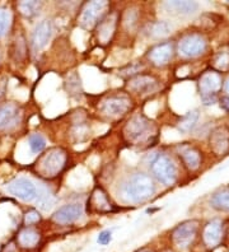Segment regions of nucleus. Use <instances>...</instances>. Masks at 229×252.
<instances>
[{
	"mask_svg": "<svg viewBox=\"0 0 229 252\" xmlns=\"http://www.w3.org/2000/svg\"><path fill=\"white\" fill-rule=\"evenodd\" d=\"M28 143H30L31 151L33 153H41L46 148V140L40 134H32L28 139Z\"/></svg>",
	"mask_w": 229,
	"mask_h": 252,
	"instance_id": "nucleus-27",
	"label": "nucleus"
},
{
	"mask_svg": "<svg viewBox=\"0 0 229 252\" xmlns=\"http://www.w3.org/2000/svg\"><path fill=\"white\" fill-rule=\"evenodd\" d=\"M206 40L201 34L190 33L183 36L178 42V51L185 58H196V56L204 54L206 50Z\"/></svg>",
	"mask_w": 229,
	"mask_h": 252,
	"instance_id": "nucleus-7",
	"label": "nucleus"
},
{
	"mask_svg": "<svg viewBox=\"0 0 229 252\" xmlns=\"http://www.w3.org/2000/svg\"><path fill=\"white\" fill-rule=\"evenodd\" d=\"M139 69L141 70V66L140 65L137 64H132L131 66L129 65V66H126L124 70H122V75H126V77H131V75H135V74L139 73Z\"/></svg>",
	"mask_w": 229,
	"mask_h": 252,
	"instance_id": "nucleus-32",
	"label": "nucleus"
},
{
	"mask_svg": "<svg viewBox=\"0 0 229 252\" xmlns=\"http://www.w3.org/2000/svg\"><path fill=\"white\" fill-rule=\"evenodd\" d=\"M41 242V233L32 227H25L17 234V246L23 250L37 249Z\"/></svg>",
	"mask_w": 229,
	"mask_h": 252,
	"instance_id": "nucleus-17",
	"label": "nucleus"
},
{
	"mask_svg": "<svg viewBox=\"0 0 229 252\" xmlns=\"http://www.w3.org/2000/svg\"><path fill=\"white\" fill-rule=\"evenodd\" d=\"M213 208L222 212H229V190L220 191L211 197Z\"/></svg>",
	"mask_w": 229,
	"mask_h": 252,
	"instance_id": "nucleus-24",
	"label": "nucleus"
},
{
	"mask_svg": "<svg viewBox=\"0 0 229 252\" xmlns=\"http://www.w3.org/2000/svg\"><path fill=\"white\" fill-rule=\"evenodd\" d=\"M21 120V111L14 103H5L0 106V131L14 129Z\"/></svg>",
	"mask_w": 229,
	"mask_h": 252,
	"instance_id": "nucleus-12",
	"label": "nucleus"
},
{
	"mask_svg": "<svg viewBox=\"0 0 229 252\" xmlns=\"http://www.w3.org/2000/svg\"><path fill=\"white\" fill-rule=\"evenodd\" d=\"M130 108H131V101L129 97H126V95H111L107 99H104L101 110L106 116L117 119V117H121L128 114Z\"/></svg>",
	"mask_w": 229,
	"mask_h": 252,
	"instance_id": "nucleus-8",
	"label": "nucleus"
},
{
	"mask_svg": "<svg viewBox=\"0 0 229 252\" xmlns=\"http://www.w3.org/2000/svg\"><path fill=\"white\" fill-rule=\"evenodd\" d=\"M42 3L40 1H22L18 4V8L21 13L26 17H33L40 12Z\"/></svg>",
	"mask_w": 229,
	"mask_h": 252,
	"instance_id": "nucleus-25",
	"label": "nucleus"
},
{
	"mask_svg": "<svg viewBox=\"0 0 229 252\" xmlns=\"http://www.w3.org/2000/svg\"><path fill=\"white\" fill-rule=\"evenodd\" d=\"M129 90L141 97L150 95L159 90V80L153 75H136L129 82Z\"/></svg>",
	"mask_w": 229,
	"mask_h": 252,
	"instance_id": "nucleus-9",
	"label": "nucleus"
},
{
	"mask_svg": "<svg viewBox=\"0 0 229 252\" xmlns=\"http://www.w3.org/2000/svg\"><path fill=\"white\" fill-rule=\"evenodd\" d=\"M213 68L218 71H228L229 70V50H222L219 53L214 55L211 59Z\"/></svg>",
	"mask_w": 229,
	"mask_h": 252,
	"instance_id": "nucleus-23",
	"label": "nucleus"
},
{
	"mask_svg": "<svg viewBox=\"0 0 229 252\" xmlns=\"http://www.w3.org/2000/svg\"><path fill=\"white\" fill-rule=\"evenodd\" d=\"M10 25V13L4 8H0V38L5 36Z\"/></svg>",
	"mask_w": 229,
	"mask_h": 252,
	"instance_id": "nucleus-29",
	"label": "nucleus"
},
{
	"mask_svg": "<svg viewBox=\"0 0 229 252\" xmlns=\"http://www.w3.org/2000/svg\"><path fill=\"white\" fill-rule=\"evenodd\" d=\"M40 219H41L40 214H38L36 210H31V212H28L25 217L26 227H31V225L36 224L37 221L40 220Z\"/></svg>",
	"mask_w": 229,
	"mask_h": 252,
	"instance_id": "nucleus-30",
	"label": "nucleus"
},
{
	"mask_svg": "<svg viewBox=\"0 0 229 252\" xmlns=\"http://www.w3.org/2000/svg\"><path fill=\"white\" fill-rule=\"evenodd\" d=\"M108 6L107 1H91L87 3L84 9L82 10L80 16V23L83 27L92 28L98 23V19L104 14V10Z\"/></svg>",
	"mask_w": 229,
	"mask_h": 252,
	"instance_id": "nucleus-11",
	"label": "nucleus"
},
{
	"mask_svg": "<svg viewBox=\"0 0 229 252\" xmlns=\"http://www.w3.org/2000/svg\"><path fill=\"white\" fill-rule=\"evenodd\" d=\"M222 88V77L215 70L205 71L198 80V90L202 95L205 105H210L214 102V97Z\"/></svg>",
	"mask_w": 229,
	"mask_h": 252,
	"instance_id": "nucleus-6",
	"label": "nucleus"
},
{
	"mask_svg": "<svg viewBox=\"0 0 229 252\" xmlns=\"http://www.w3.org/2000/svg\"><path fill=\"white\" fill-rule=\"evenodd\" d=\"M224 90H226V92L229 94V79L226 82V86H224Z\"/></svg>",
	"mask_w": 229,
	"mask_h": 252,
	"instance_id": "nucleus-37",
	"label": "nucleus"
},
{
	"mask_svg": "<svg viewBox=\"0 0 229 252\" xmlns=\"http://www.w3.org/2000/svg\"><path fill=\"white\" fill-rule=\"evenodd\" d=\"M18 249L19 247L17 246V243L9 242L8 245H5V246L3 247L1 252H18Z\"/></svg>",
	"mask_w": 229,
	"mask_h": 252,
	"instance_id": "nucleus-33",
	"label": "nucleus"
},
{
	"mask_svg": "<svg viewBox=\"0 0 229 252\" xmlns=\"http://www.w3.org/2000/svg\"><path fill=\"white\" fill-rule=\"evenodd\" d=\"M124 136L134 145L152 143L157 136L156 125L143 115H136L128 121L124 127Z\"/></svg>",
	"mask_w": 229,
	"mask_h": 252,
	"instance_id": "nucleus-2",
	"label": "nucleus"
},
{
	"mask_svg": "<svg viewBox=\"0 0 229 252\" xmlns=\"http://www.w3.org/2000/svg\"><path fill=\"white\" fill-rule=\"evenodd\" d=\"M36 199L41 210L51 209L54 203H55V199H54L52 194L50 192L49 189L45 188V186H40V189L37 191Z\"/></svg>",
	"mask_w": 229,
	"mask_h": 252,
	"instance_id": "nucleus-21",
	"label": "nucleus"
},
{
	"mask_svg": "<svg viewBox=\"0 0 229 252\" xmlns=\"http://www.w3.org/2000/svg\"><path fill=\"white\" fill-rule=\"evenodd\" d=\"M223 240V225L219 220H213L205 225L202 231V241L208 249L213 250L218 247Z\"/></svg>",
	"mask_w": 229,
	"mask_h": 252,
	"instance_id": "nucleus-14",
	"label": "nucleus"
},
{
	"mask_svg": "<svg viewBox=\"0 0 229 252\" xmlns=\"http://www.w3.org/2000/svg\"><path fill=\"white\" fill-rule=\"evenodd\" d=\"M88 204H91V206L96 212L106 213L110 212L111 209V203L108 197H107L106 192H103L102 190H96L93 194H92L91 200L88 201Z\"/></svg>",
	"mask_w": 229,
	"mask_h": 252,
	"instance_id": "nucleus-20",
	"label": "nucleus"
},
{
	"mask_svg": "<svg viewBox=\"0 0 229 252\" xmlns=\"http://www.w3.org/2000/svg\"><path fill=\"white\" fill-rule=\"evenodd\" d=\"M156 192V185L152 177L145 173H135L130 176L121 186V196L125 201L132 204L143 203L150 199Z\"/></svg>",
	"mask_w": 229,
	"mask_h": 252,
	"instance_id": "nucleus-1",
	"label": "nucleus"
},
{
	"mask_svg": "<svg viewBox=\"0 0 229 252\" xmlns=\"http://www.w3.org/2000/svg\"><path fill=\"white\" fill-rule=\"evenodd\" d=\"M66 162V154L61 149H51L40 160L38 172L45 177L52 179L63 171Z\"/></svg>",
	"mask_w": 229,
	"mask_h": 252,
	"instance_id": "nucleus-5",
	"label": "nucleus"
},
{
	"mask_svg": "<svg viewBox=\"0 0 229 252\" xmlns=\"http://www.w3.org/2000/svg\"><path fill=\"white\" fill-rule=\"evenodd\" d=\"M222 106H223L226 110H229V98H223L222 99Z\"/></svg>",
	"mask_w": 229,
	"mask_h": 252,
	"instance_id": "nucleus-35",
	"label": "nucleus"
},
{
	"mask_svg": "<svg viewBox=\"0 0 229 252\" xmlns=\"http://www.w3.org/2000/svg\"><path fill=\"white\" fill-rule=\"evenodd\" d=\"M197 112L194 111V112H189L186 116H183L180 121V130L182 131H190L193 129L194 125H195L196 120H197Z\"/></svg>",
	"mask_w": 229,
	"mask_h": 252,
	"instance_id": "nucleus-28",
	"label": "nucleus"
},
{
	"mask_svg": "<svg viewBox=\"0 0 229 252\" xmlns=\"http://www.w3.org/2000/svg\"><path fill=\"white\" fill-rule=\"evenodd\" d=\"M198 232V223L196 220L183 221L174 228L171 233L172 245L180 251H186L193 246Z\"/></svg>",
	"mask_w": 229,
	"mask_h": 252,
	"instance_id": "nucleus-3",
	"label": "nucleus"
},
{
	"mask_svg": "<svg viewBox=\"0 0 229 252\" xmlns=\"http://www.w3.org/2000/svg\"><path fill=\"white\" fill-rule=\"evenodd\" d=\"M136 252H156L153 249H149V247H145V249H141Z\"/></svg>",
	"mask_w": 229,
	"mask_h": 252,
	"instance_id": "nucleus-36",
	"label": "nucleus"
},
{
	"mask_svg": "<svg viewBox=\"0 0 229 252\" xmlns=\"http://www.w3.org/2000/svg\"><path fill=\"white\" fill-rule=\"evenodd\" d=\"M164 6L168 10H173L177 13H193L194 10L197 9V4L195 1H167L164 3Z\"/></svg>",
	"mask_w": 229,
	"mask_h": 252,
	"instance_id": "nucleus-22",
	"label": "nucleus"
},
{
	"mask_svg": "<svg viewBox=\"0 0 229 252\" xmlns=\"http://www.w3.org/2000/svg\"><path fill=\"white\" fill-rule=\"evenodd\" d=\"M111 240H112V233H111V231H103L98 236L97 242L104 246V245H108L111 242Z\"/></svg>",
	"mask_w": 229,
	"mask_h": 252,
	"instance_id": "nucleus-31",
	"label": "nucleus"
},
{
	"mask_svg": "<svg viewBox=\"0 0 229 252\" xmlns=\"http://www.w3.org/2000/svg\"><path fill=\"white\" fill-rule=\"evenodd\" d=\"M177 151L183 164L190 171H195L200 167V164H201V153L195 147L189 144H181L177 147Z\"/></svg>",
	"mask_w": 229,
	"mask_h": 252,
	"instance_id": "nucleus-18",
	"label": "nucleus"
},
{
	"mask_svg": "<svg viewBox=\"0 0 229 252\" xmlns=\"http://www.w3.org/2000/svg\"><path fill=\"white\" fill-rule=\"evenodd\" d=\"M210 148L217 156H223L229 151V131L226 127H218L211 132Z\"/></svg>",
	"mask_w": 229,
	"mask_h": 252,
	"instance_id": "nucleus-19",
	"label": "nucleus"
},
{
	"mask_svg": "<svg viewBox=\"0 0 229 252\" xmlns=\"http://www.w3.org/2000/svg\"><path fill=\"white\" fill-rule=\"evenodd\" d=\"M172 56H173V46L169 42L159 43V45L153 47L149 51V54H148V59L156 66H164V65H167L168 63L171 62Z\"/></svg>",
	"mask_w": 229,
	"mask_h": 252,
	"instance_id": "nucleus-16",
	"label": "nucleus"
},
{
	"mask_svg": "<svg viewBox=\"0 0 229 252\" xmlns=\"http://www.w3.org/2000/svg\"><path fill=\"white\" fill-rule=\"evenodd\" d=\"M0 62H1V53H0Z\"/></svg>",
	"mask_w": 229,
	"mask_h": 252,
	"instance_id": "nucleus-38",
	"label": "nucleus"
},
{
	"mask_svg": "<svg viewBox=\"0 0 229 252\" xmlns=\"http://www.w3.org/2000/svg\"><path fill=\"white\" fill-rule=\"evenodd\" d=\"M8 191L23 201H32L37 196V188L33 182L25 177L15 179L8 185Z\"/></svg>",
	"mask_w": 229,
	"mask_h": 252,
	"instance_id": "nucleus-10",
	"label": "nucleus"
},
{
	"mask_svg": "<svg viewBox=\"0 0 229 252\" xmlns=\"http://www.w3.org/2000/svg\"><path fill=\"white\" fill-rule=\"evenodd\" d=\"M52 36V25L50 21H42L36 26L33 33H32V40L31 45L34 51L43 49L49 43L50 38Z\"/></svg>",
	"mask_w": 229,
	"mask_h": 252,
	"instance_id": "nucleus-15",
	"label": "nucleus"
},
{
	"mask_svg": "<svg viewBox=\"0 0 229 252\" xmlns=\"http://www.w3.org/2000/svg\"><path fill=\"white\" fill-rule=\"evenodd\" d=\"M223 238L226 241V243L229 246V221L227 223V227H226V231H223Z\"/></svg>",
	"mask_w": 229,
	"mask_h": 252,
	"instance_id": "nucleus-34",
	"label": "nucleus"
},
{
	"mask_svg": "<svg viewBox=\"0 0 229 252\" xmlns=\"http://www.w3.org/2000/svg\"><path fill=\"white\" fill-rule=\"evenodd\" d=\"M153 175L162 184L171 186L177 180V168L172 159L165 154H158L154 157L150 164Z\"/></svg>",
	"mask_w": 229,
	"mask_h": 252,
	"instance_id": "nucleus-4",
	"label": "nucleus"
},
{
	"mask_svg": "<svg viewBox=\"0 0 229 252\" xmlns=\"http://www.w3.org/2000/svg\"><path fill=\"white\" fill-rule=\"evenodd\" d=\"M83 216V206L79 204H69V205H64L59 208L52 219L58 223V224H71L74 221H76L78 219H80V217Z\"/></svg>",
	"mask_w": 229,
	"mask_h": 252,
	"instance_id": "nucleus-13",
	"label": "nucleus"
},
{
	"mask_svg": "<svg viewBox=\"0 0 229 252\" xmlns=\"http://www.w3.org/2000/svg\"><path fill=\"white\" fill-rule=\"evenodd\" d=\"M169 30L171 28L165 22H156L152 26H149L148 32H149V36L152 37H163L169 33Z\"/></svg>",
	"mask_w": 229,
	"mask_h": 252,
	"instance_id": "nucleus-26",
	"label": "nucleus"
}]
</instances>
